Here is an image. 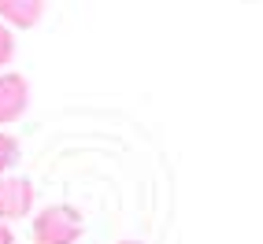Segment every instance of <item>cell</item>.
Instances as JSON below:
<instances>
[{"label":"cell","mask_w":263,"mask_h":244,"mask_svg":"<svg viewBox=\"0 0 263 244\" xmlns=\"http://www.w3.org/2000/svg\"><path fill=\"white\" fill-rule=\"evenodd\" d=\"M119 244H141V240H119Z\"/></svg>","instance_id":"ba28073f"},{"label":"cell","mask_w":263,"mask_h":244,"mask_svg":"<svg viewBox=\"0 0 263 244\" xmlns=\"http://www.w3.org/2000/svg\"><path fill=\"white\" fill-rule=\"evenodd\" d=\"M11 59H15V33H11V26L0 23V67H8Z\"/></svg>","instance_id":"8992f818"},{"label":"cell","mask_w":263,"mask_h":244,"mask_svg":"<svg viewBox=\"0 0 263 244\" xmlns=\"http://www.w3.org/2000/svg\"><path fill=\"white\" fill-rule=\"evenodd\" d=\"M33 181L30 178H15L4 174L0 178V222H19L33 211Z\"/></svg>","instance_id":"7a4b0ae2"},{"label":"cell","mask_w":263,"mask_h":244,"mask_svg":"<svg viewBox=\"0 0 263 244\" xmlns=\"http://www.w3.org/2000/svg\"><path fill=\"white\" fill-rule=\"evenodd\" d=\"M0 244H15V233H11L8 222H0Z\"/></svg>","instance_id":"52a82bcc"},{"label":"cell","mask_w":263,"mask_h":244,"mask_svg":"<svg viewBox=\"0 0 263 244\" xmlns=\"http://www.w3.org/2000/svg\"><path fill=\"white\" fill-rule=\"evenodd\" d=\"M45 15V0H0V23L11 30H33Z\"/></svg>","instance_id":"277c9868"},{"label":"cell","mask_w":263,"mask_h":244,"mask_svg":"<svg viewBox=\"0 0 263 244\" xmlns=\"http://www.w3.org/2000/svg\"><path fill=\"white\" fill-rule=\"evenodd\" d=\"M19 155H23V148H19V141H15L11 133H0V178L19 163Z\"/></svg>","instance_id":"5b68a950"},{"label":"cell","mask_w":263,"mask_h":244,"mask_svg":"<svg viewBox=\"0 0 263 244\" xmlns=\"http://www.w3.org/2000/svg\"><path fill=\"white\" fill-rule=\"evenodd\" d=\"M30 104V82L23 74H0V126L23 118Z\"/></svg>","instance_id":"3957f363"},{"label":"cell","mask_w":263,"mask_h":244,"mask_svg":"<svg viewBox=\"0 0 263 244\" xmlns=\"http://www.w3.org/2000/svg\"><path fill=\"white\" fill-rule=\"evenodd\" d=\"M82 230H85V222L71 204H48L30 222L33 244H78Z\"/></svg>","instance_id":"6da1fadb"}]
</instances>
